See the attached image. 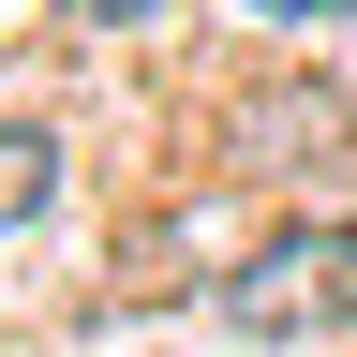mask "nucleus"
<instances>
[{
	"label": "nucleus",
	"instance_id": "4",
	"mask_svg": "<svg viewBox=\"0 0 357 357\" xmlns=\"http://www.w3.org/2000/svg\"><path fill=\"white\" fill-rule=\"evenodd\" d=\"M75 15H89V30H105V15H149V0H75Z\"/></svg>",
	"mask_w": 357,
	"mask_h": 357
},
{
	"label": "nucleus",
	"instance_id": "1",
	"mask_svg": "<svg viewBox=\"0 0 357 357\" xmlns=\"http://www.w3.org/2000/svg\"><path fill=\"white\" fill-rule=\"evenodd\" d=\"M223 328L253 342H312V328H357V223H298L223 268Z\"/></svg>",
	"mask_w": 357,
	"mask_h": 357
},
{
	"label": "nucleus",
	"instance_id": "3",
	"mask_svg": "<svg viewBox=\"0 0 357 357\" xmlns=\"http://www.w3.org/2000/svg\"><path fill=\"white\" fill-rule=\"evenodd\" d=\"M253 15H283V30H312V15H357V0H253Z\"/></svg>",
	"mask_w": 357,
	"mask_h": 357
},
{
	"label": "nucleus",
	"instance_id": "2",
	"mask_svg": "<svg viewBox=\"0 0 357 357\" xmlns=\"http://www.w3.org/2000/svg\"><path fill=\"white\" fill-rule=\"evenodd\" d=\"M45 194H60V134H30V119H15V134H0V238H15Z\"/></svg>",
	"mask_w": 357,
	"mask_h": 357
}]
</instances>
